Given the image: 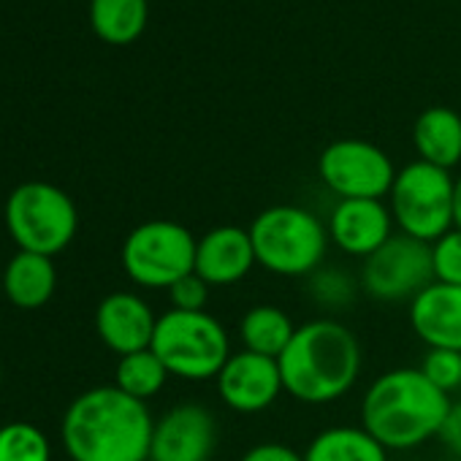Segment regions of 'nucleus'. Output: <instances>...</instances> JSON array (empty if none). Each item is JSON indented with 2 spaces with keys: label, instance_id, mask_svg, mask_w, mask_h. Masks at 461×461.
I'll return each mask as SVG.
<instances>
[{
  "label": "nucleus",
  "instance_id": "nucleus-21",
  "mask_svg": "<svg viewBox=\"0 0 461 461\" xmlns=\"http://www.w3.org/2000/svg\"><path fill=\"white\" fill-rule=\"evenodd\" d=\"M149 17L147 0H90V28L93 33L114 47L133 44Z\"/></svg>",
  "mask_w": 461,
  "mask_h": 461
},
{
  "label": "nucleus",
  "instance_id": "nucleus-19",
  "mask_svg": "<svg viewBox=\"0 0 461 461\" xmlns=\"http://www.w3.org/2000/svg\"><path fill=\"white\" fill-rule=\"evenodd\" d=\"M294 334H296L294 318L277 304H253L240 318L242 350H250L267 358H280L288 342L294 339Z\"/></svg>",
  "mask_w": 461,
  "mask_h": 461
},
{
  "label": "nucleus",
  "instance_id": "nucleus-3",
  "mask_svg": "<svg viewBox=\"0 0 461 461\" xmlns=\"http://www.w3.org/2000/svg\"><path fill=\"white\" fill-rule=\"evenodd\" d=\"M450 396L420 369L399 366L377 375L361 396V426L385 450H412L439 434Z\"/></svg>",
  "mask_w": 461,
  "mask_h": 461
},
{
  "label": "nucleus",
  "instance_id": "nucleus-8",
  "mask_svg": "<svg viewBox=\"0 0 461 461\" xmlns=\"http://www.w3.org/2000/svg\"><path fill=\"white\" fill-rule=\"evenodd\" d=\"M193 230L176 220H147L122 242V269L131 283L149 291H168L195 267Z\"/></svg>",
  "mask_w": 461,
  "mask_h": 461
},
{
  "label": "nucleus",
  "instance_id": "nucleus-17",
  "mask_svg": "<svg viewBox=\"0 0 461 461\" xmlns=\"http://www.w3.org/2000/svg\"><path fill=\"white\" fill-rule=\"evenodd\" d=\"M412 144L418 160L450 171L461 163V114L447 106H431L420 112L412 125Z\"/></svg>",
  "mask_w": 461,
  "mask_h": 461
},
{
  "label": "nucleus",
  "instance_id": "nucleus-6",
  "mask_svg": "<svg viewBox=\"0 0 461 461\" xmlns=\"http://www.w3.org/2000/svg\"><path fill=\"white\" fill-rule=\"evenodd\" d=\"M388 209L399 234L431 245L456 225V176L426 160H412L396 171Z\"/></svg>",
  "mask_w": 461,
  "mask_h": 461
},
{
  "label": "nucleus",
  "instance_id": "nucleus-1",
  "mask_svg": "<svg viewBox=\"0 0 461 461\" xmlns=\"http://www.w3.org/2000/svg\"><path fill=\"white\" fill-rule=\"evenodd\" d=\"M152 429L147 402L98 385L71 402L60 437L71 461H149Z\"/></svg>",
  "mask_w": 461,
  "mask_h": 461
},
{
  "label": "nucleus",
  "instance_id": "nucleus-5",
  "mask_svg": "<svg viewBox=\"0 0 461 461\" xmlns=\"http://www.w3.org/2000/svg\"><path fill=\"white\" fill-rule=\"evenodd\" d=\"M149 350L163 361L171 377L187 383L214 380L234 353L225 326L206 310H166L158 315Z\"/></svg>",
  "mask_w": 461,
  "mask_h": 461
},
{
  "label": "nucleus",
  "instance_id": "nucleus-20",
  "mask_svg": "<svg viewBox=\"0 0 461 461\" xmlns=\"http://www.w3.org/2000/svg\"><path fill=\"white\" fill-rule=\"evenodd\" d=\"M304 461H388V450L361 423L329 426L310 439Z\"/></svg>",
  "mask_w": 461,
  "mask_h": 461
},
{
  "label": "nucleus",
  "instance_id": "nucleus-23",
  "mask_svg": "<svg viewBox=\"0 0 461 461\" xmlns=\"http://www.w3.org/2000/svg\"><path fill=\"white\" fill-rule=\"evenodd\" d=\"M52 447L47 434L25 420L0 426V461H50Z\"/></svg>",
  "mask_w": 461,
  "mask_h": 461
},
{
  "label": "nucleus",
  "instance_id": "nucleus-13",
  "mask_svg": "<svg viewBox=\"0 0 461 461\" xmlns=\"http://www.w3.org/2000/svg\"><path fill=\"white\" fill-rule=\"evenodd\" d=\"M329 240L331 245L350 256L366 261L372 253H377L393 234V214L385 201L377 198H342L334 203L329 220Z\"/></svg>",
  "mask_w": 461,
  "mask_h": 461
},
{
  "label": "nucleus",
  "instance_id": "nucleus-14",
  "mask_svg": "<svg viewBox=\"0 0 461 461\" xmlns=\"http://www.w3.org/2000/svg\"><path fill=\"white\" fill-rule=\"evenodd\" d=\"M258 267L250 230L242 225H217L209 228L195 245L193 272L209 288H228L242 283Z\"/></svg>",
  "mask_w": 461,
  "mask_h": 461
},
{
  "label": "nucleus",
  "instance_id": "nucleus-30",
  "mask_svg": "<svg viewBox=\"0 0 461 461\" xmlns=\"http://www.w3.org/2000/svg\"><path fill=\"white\" fill-rule=\"evenodd\" d=\"M456 225L461 228V174L456 176Z\"/></svg>",
  "mask_w": 461,
  "mask_h": 461
},
{
  "label": "nucleus",
  "instance_id": "nucleus-12",
  "mask_svg": "<svg viewBox=\"0 0 461 461\" xmlns=\"http://www.w3.org/2000/svg\"><path fill=\"white\" fill-rule=\"evenodd\" d=\"M214 385L222 404L240 415L264 412L285 393L277 358H267L250 350L230 353V358L214 377Z\"/></svg>",
  "mask_w": 461,
  "mask_h": 461
},
{
  "label": "nucleus",
  "instance_id": "nucleus-29",
  "mask_svg": "<svg viewBox=\"0 0 461 461\" xmlns=\"http://www.w3.org/2000/svg\"><path fill=\"white\" fill-rule=\"evenodd\" d=\"M437 439L442 442V447L450 456H456L461 461V399L450 402V410H447V415H445V420L439 426Z\"/></svg>",
  "mask_w": 461,
  "mask_h": 461
},
{
  "label": "nucleus",
  "instance_id": "nucleus-22",
  "mask_svg": "<svg viewBox=\"0 0 461 461\" xmlns=\"http://www.w3.org/2000/svg\"><path fill=\"white\" fill-rule=\"evenodd\" d=\"M168 377V369L149 348L131 356H120L114 369V385L139 402H149L152 396H158Z\"/></svg>",
  "mask_w": 461,
  "mask_h": 461
},
{
  "label": "nucleus",
  "instance_id": "nucleus-4",
  "mask_svg": "<svg viewBox=\"0 0 461 461\" xmlns=\"http://www.w3.org/2000/svg\"><path fill=\"white\" fill-rule=\"evenodd\" d=\"M250 240L258 267L277 277H310L329 253L326 222L296 203H275L256 214L250 222Z\"/></svg>",
  "mask_w": 461,
  "mask_h": 461
},
{
  "label": "nucleus",
  "instance_id": "nucleus-10",
  "mask_svg": "<svg viewBox=\"0 0 461 461\" xmlns=\"http://www.w3.org/2000/svg\"><path fill=\"white\" fill-rule=\"evenodd\" d=\"M321 182L342 198H388L396 179L393 160L372 141L339 139L331 141L318 158Z\"/></svg>",
  "mask_w": 461,
  "mask_h": 461
},
{
  "label": "nucleus",
  "instance_id": "nucleus-2",
  "mask_svg": "<svg viewBox=\"0 0 461 461\" xmlns=\"http://www.w3.org/2000/svg\"><path fill=\"white\" fill-rule=\"evenodd\" d=\"M277 364L291 399L302 404H331L358 383L364 353L358 337L345 323L315 318L296 326Z\"/></svg>",
  "mask_w": 461,
  "mask_h": 461
},
{
  "label": "nucleus",
  "instance_id": "nucleus-16",
  "mask_svg": "<svg viewBox=\"0 0 461 461\" xmlns=\"http://www.w3.org/2000/svg\"><path fill=\"white\" fill-rule=\"evenodd\" d=\"M410 326L429 350L461 353V288L431 283L407 304Z\"/></svg>",
  "mask_w": 461,
  "mask_h": 461
},
{
  "label": "nucleus",
  "instance_id": "nucleus-11",
  "mask_svg": "<svg viewBox=\"0 0 461 461\" xmlns=\"http://www.w3.org/2000/svg\"><path fill=\"white\" fill-rule=\"evenodd\" d=\"M217 442L214 412L203 404L182 402L155 420L149 461H212Z\"/></svg>",
  "mask_w": 461,
  "mask_h": 461
},
{
  "label": "nucleus",
  "instance_id": "nucleus-25",
  "mask_svg": "<svg viewBox=\"0 0 461 461\" xmlns=\"http://www.w3.org/2000/svg\"><path fill=\"white\" fill-rule=\"evenodd\" d=\"M431 269L434 283L461 288V228L453 225L447 234L431 242Z\"/></svg>",
  "mask_w": 461,
  "mask_h": 461
},
{
  "label": "nucleus",
  "instance_id": "nucleus-24",
  "mask_svg": "<svg viewBox=\"0 0 461 461\" xmlns=\"http://www.w3.org/2000/svg\"><path fill=\"white\" fill-rule=\"evenodd\" d=\"M356 280L348 277L339 269H318L315 275H310V294L321 307L329 310H342L353 302L356 296Z\"/></svg>",
  "mask_w": 461,
  "mask_h": 461
},
{
  "label": "nucleus",
  "instance_id": "nucleus-18",
  "mask_svg": "<svg viewBox=\"0 0 461 461\" xmlns=\"http://www.w3.org/2000/svg\"><path fill=\"white\" fill-rule=\"evenodd\" d=\"M55 288H58V269L50 256L20 250L4 272L6 299L20 310L44 307L55 296Z\"/></svg>",
  "mask_w": 461,
  "mask_h": 461
},
{
  "label": "nucleus",
  "instance_id": "nucleus-9",
  "mask_svg": "<svg viewBox=\"0 0 461 461\" xmlns=\"http://www.w3.org/2000/svg\"><path fill=\"white\" fill-rule=\"evenodd\" d=\"M434 283L431 245L407 234H396L366 261H361L358 288L383 304L412 302L423 288Z\"/></svg>",
  "mask_w": 461,
  "mask_h": 461
},
{
  "label": "nucleus",
  "instance_id": "nucleus-31",
  "mask_svg": "<svg viewBox=\"0 0 461 461\" xmlns=\"http://www.w3.org/2000/svg\"><path fill=\"white\" fill-rule=\"evenodd\" d=\"M458 396H461V388H458Z\"/></svg>",
  "mask_w": 461,
  "mask_h": 461
},
{
  "label": "nucleus",
  "instance_id": "nucleus-28",
  "mask_svg": "<svg viewBox=\"0 0 461 461\" xmlns=\"http://www.w3.org/2000/svg\"><path fill=\"white\" fill-rule=\"evenodd\" d=\"M240 461H304V453L285 442H258L248 447Z\"/></svg>",
  "mask_w": 461,
  "mask_h": 461
},
{
  "label": "nucleus",
  "instance_id": "nucleus-7",
  "mask_svg": "<svg viewBox=\"0 0 461 461\" xmlns=\"http://www.w3.org/2000/svg\"><path fill=\"white\" fill-rule=\"evenodd\" d=\"M4 217L20 250L50 258L74 242L79 228L77 203L66 190L50 182H25L14 187Z\"/></svg>",
  "mask_w": 461,
  "mask_h": 461
},
{
  "label": "nucleus",
  "instance_id": "nucleus-26",
  "mask_svg": "<svg viewBox=\"0 0 461 461\" xmlns=\"http://www.w3.org/2000/svg\"><path fill=\"white\" fill-rule=\"evenodd\" d=\"M418 369L431 385H437L447 396L458 393L461 388V353L458 350H426Z\"/></svg>",
  "mask_w": 461,
  "mask_h": 461
},
{
  "label": "nucleus",
  "instance_id": "nucleus-15",
  "mask_svg": "<svg viewBox=\"0 0 461 461\" xmlns=\"http://www.w3.org/2000/svg\"><path fill=\"white\" fill-rule=\"evenodd\" d=\"M155 326L158 315L152 307L131 291L109 294L95 310V331L101 342L117 356L147 350L152 345Z\"/></svg>",
  "mask_w": 461,
  "mask_h": 461
},
{
  "label": "nucleus",
  "instance_id": "nucleus-27",
  "mask_svg": "<svg viewBox=\"0 0 461 461\" xmlns=\"http://www.w3.org/2000/svg\"><path fill=\"white\" fill-rule=\"evenodd\" d=\"M209 285L195 275L190 272L187 277L176 280L166 294H168V302H171V310H182V312H201L206 310V302H209Z\"/></svg>",
  "mask_w": 461,
  "mask_h": 461
}]
</instances>
